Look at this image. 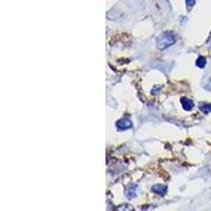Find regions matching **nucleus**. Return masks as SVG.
<instances>
[{"label":"nucleus","mask_w":211,"mask_h":211,"mask_svg":"<svg viewBox=\"0 0 211 211\" xmlns=\"http://www.w3.org/2000/svg\"><path fill=\"white\" fill-rule=\"evenodd\" d=\"M152 190L156 193H159V194H165L167 192V187L166 186H159V185H155V186L152 187Z\"/></svg>","instance_id":"nucleus-4"},{"label":"nucleus","mask_w":211,"mask_h":211,"mask_svg":"<svg viewBox=\"0 0 211 211\" xmlns=\"http://www.w3.org/2000/svg\"><path fill=\"white\" fill-rule=\"evenodd\" d=\"M173 43H175V37L172 34L169 33H164L163 35L159 36V38L157 39V46L161 50L167 49L168 46H172Z\"/></svg>","instance_id":"nucleus-1"},{"label":"nucleus","mask_w":211,"mask_h":211,"mask_svg":"<svg viewBox=\"0 0 211 211\" xmlns=\"http://www.w3.org/2000/svg\"><path fill=\"white\" fill-rule=\"evenodd\" d=\"M197 67H200V68H204L206 66V58L205 57H203V56H201L199 59L197 60Z\"/></svg>","instance_id":"nucleus-5"},{"label":"nucleus","mask_w":211,"mask_h":211,"mask_svg":"<svg viewBox=\"0 0 211 211\" xmlns=\"http://www.w3.org/2000/svg\"><path fill=\"white\" fill-rule=\"evenodd\" d=\"M201 109L205 113H209V112H211V104H209V105H202Z\"/></svg>","instance_id":"nucleus-6"},{"label":"nucleus","mask_w":211,"mask_h":211,"mask_svg":"<svg viewBox=\"0 0 211 211\" xmlns=\"http://www.w3.org/2000/svg\"><path fill=\"white\" fill-rule=\"evenodd\" d=\"M116 127H117V129H119L120 131H125V130H128L132 127V123L129 118L126 117V118H123L117 121Z\"/></svg>","instance_id":"nucleus-2"},{"label":"nucleus","mask_w":211,"mask_h":211,"mask_svg":"<svg viewBox=\"0 0 211 211\" xmlns=\"http://www.w3.org/2000/svg\"><path fill=\"white\" fill-rule=\"evenodd\" d=\"M186 3H187V5H188L189 8H191V6L194 5L195 0H186Z\"/></svg>","instance_id":"nucleus-7"},{"label":"nucleus","mask_w":211,"mask_h":211,"mask_svg":"<svg viewBox=\"0 0 211 211\" xmlns=\"http://www.w3.org/2000/svg\"><path fill=\"white\" fill-rule=\"evenodd\" d=\"M182 104H183V106H184V109L185 110H187V111H189V110H191V109L193 108V101H191V99H188V98H182Z\"/></svg>","instance_id":"nucleus-3"}]
</instances>
